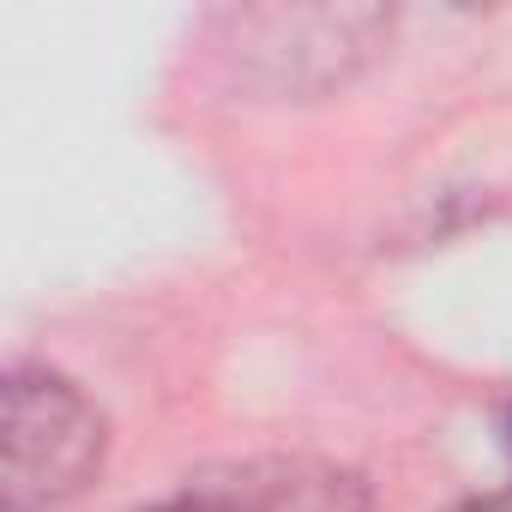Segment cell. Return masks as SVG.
<instances>
[{"mask_svg": "<svg viewBox=\"0 0 512 512\" xmlns=\"http://www.w3.org/2000/svg\"><path fill=\"white\" fill-rule=\"evenodd\" d=\"M109 458V416L61 368L19 362L0 422V512H61Z\"/></svg>", "mask_w": 512, "mask_h": 512, "instance_id": "cell-2", "label": "cell"}, {"mask_svg": "<svg viewBox=\"0 0 512 512\" xmlns=\"http://www.w3.org/2000/svg\"><path fill=\"white\" fill-rule=\"evenodd\" d=\"M139 512H374V488L356 464L266 452L205 464Z\"/></svg>", "mask_w": 512, "mask_h": 512, "instance_id": "cell-3", "label": "cell"}, {"mask_svg": "<svg viewBox=\"0 0 512 512\" xmlns=\"http://www.w3.org/2000/svg\"><path fill=\"white\" fill-rule=\"evenodd\" d=\"M446 512H512V488H500V494H476V500H458V506H446Z\"/></svg>", "mask_w": 512, "mask_h": 512, "instance_id": "cell-4", "label": "cell"}, {"mask_svg": "<svg viewBox=\"0 0 512 512\" xmlns=\"http://www.w3.org/2000/svg\"><path fill=\"white\" fill-rule=\"evenodd\" d=\"M392 43L386 7H241L217 19V61L266 103H320Z\"/></svg>", "mask_w": 512, "mask_h": 512, "instance_id": "cell-1", "label": "cell"}]
</instances>
